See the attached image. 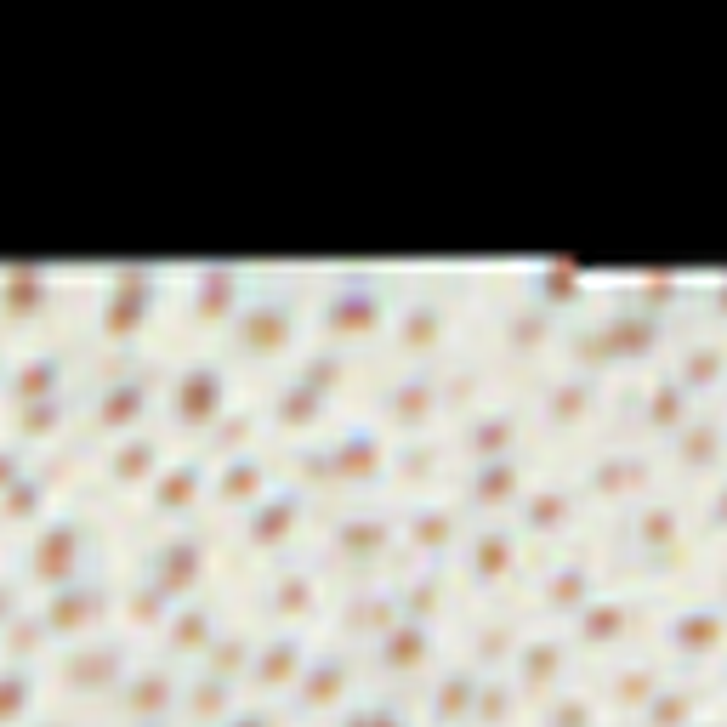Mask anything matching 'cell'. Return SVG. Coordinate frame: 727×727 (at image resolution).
<instances>
[{"label": "cell", "mask_w": 727, "mask_h": 727, "mask_svg": "<svg viewBox=\"0 0 727 727\" xmlns=\"http://www.w3.org/2000/svg\"><path fill=\"white\" fill-rule=\"evenodd\" d=\"M211 381H205V375H199V381H188V392H182V404L194 409V415H205V409H211Z\"/></svg>", "instance_id": "cell-1"}, {"label": "cell", "mask_w": 727, "mask_h": 727, "mask_svg": "<svg viewBox=\"0 0 727 727\" xmlns=\"http://www.w3.org/2000/svg\"><path fill=\"white\" fill-rule=\"evenodd\" d=\"M12 705H18V688L6 682V688H0V710H12Z\"/></svg>", "instance_id": "cell-2"}]
</instances>
